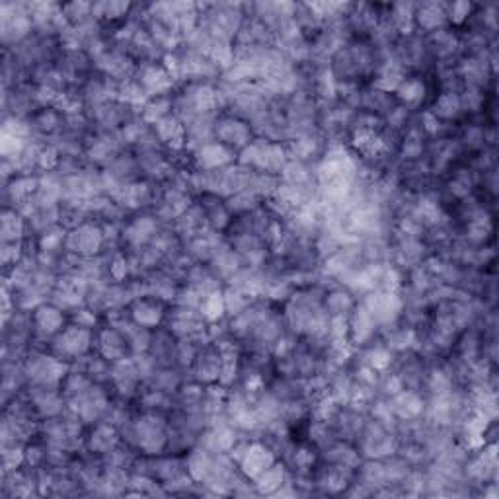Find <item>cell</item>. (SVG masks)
I'll list each match as a JSON object with an SVG mask.
<instances>
[{"label":"cell","instance_id":"obj_1","mask_svg":"<svg viewBox=\"0 0 499 499\" xmlns=\"http://www.w3.org/2000/svg\"><path fill=\"white\" fill-rule=\"evenodd\" d=\"M94 331L69 323L47 343V351L59 361L73 365L94 351Z\"/></svg>","mask_w":499,"mask_h":499},{"label":"cell","instance_id":"obj_2","mask_svg":"<svg viewBox=\"0 0 499 499\" xmlns=\"http://www.w3.org/2000/svg\"><path fill=\"white\" fill-rule=\"evenodd\" d=\"M65 250L76 258H92L106 252L104 228L94 219H88L79 227L66 230Z\"/></svg>","mask_w":499,"mask_h":499},{"label":"cell","instance_id":"obj_3","mask_svg":"<svg viewBox=\"0 0 499 499\" xmlns=\"http://www.w3.org/2000/svg\"><path fill=\"white\" fill-rule=\"evenodd\" d=\"M33 320V346L31 348H43L47 349V343L59 334V331L69 324V314L63 313L61 308L46 303L31 310Z\"/></svg>","mask_w":499,"mask_h":499},{"label":"cell","instance_id":"obj_4","mask_svg":"<svg viewBox=\"0 0 499 499\" xmlns=\"http://www.w3.org/2000/svg\"><path fill=\"white\" fill-rule=\"evenodd\" d=\"M254 139H256V135H254V129L250 127L248 121L225 112L217 116L215 141H219L220 145H225L238 154L240 151L246 149Z\"/></svg>","mask_w":499,"mask_h":499},{"label":"cell","instance_id":"obj_5","mask_svg":"<svg viewBox=\"0 0 499 499\" xmlns=\"http://www.w3.org/2000/svg\"><path fill=\"white\" fill-rule=\"evenodd\" d=\"M170 305H166L160 298H154L151 295L139 297L129 305V316L133 323L141 328H149V330H157L160 326H164L166 314H168Z\"/></svg>","mask_w":499,"mask_h":499},{"label":"cell","instance_id":"obj_6","mask_svg":"<svg viewBox=\"0 0 499 499\" xmlns=\"http://www.w3.org/2000/svg\"><path fill=\"white\" fill-rule=\"evenodd\" d=\"M94 351L112 363L131 357L127 338L117 328L106 323L99 324L94 331Z\"/></svg>","mask_w":499,"mask_h":499},{"label":"cell","instance_id":"obj_7","mask_svg":"<svg viewBox=\"0 0 499 499\" xmlns=\"http://www.w3.org/2000/svg\"><path fill=\"white\" fill-rule=\"evenodd\" d=\"M220 369H223V357H220V351L217 349V346H213V343H207V346H203L197 353L194 367L190 369V379L203 386L217 384Z\"/></svg>","mask_w":499,"mask_h":499},{"label":"cell","instance_id":"obj_8","mask_svg":"<svg viewBox=\"0 0 499 499\" xmlns=\"http://www.w3.org/2000/svg\"><path fill=\"white\" fill-rule=\"evenodd\" d=\"M192 157H194L195 170L227 168V166L235 164L238 160V154L235 151H230L228 147L220 145L219 141L205 142V145L192 151Z\"/></svg>","mask_w":499,"mask_h":499},{"label":"cell","instance_id":"obj_9","mask_svg":"<svg viewBox=\"0 0 499 499\" xmlns=\"http://www.w3.org/2000/svg\"><path fill=\"white\" fill-rule=\"evenodd\" d=\"M119 443H121L119 429L114 424H109V421H106V419L86 427L84 449L94 452V454H99V457H106L108 452H112L119 445Z\"/></svg>","mask_w":499,"mask_h":499},{"label":"cell","instance_id":"obj_10","mask_svg":"<svg viewBox=\"0 0 499 499\" xmlns=\"http://www.w3.org/2000/svg\"><path fill=\"white\" fill-rule=\"evenodd\" d=\"M414 26H416V31L424 33V36H429V33H434L443 28H449L447 3H437V0H429V3H416Z\"/></svg>","mask_w":499,"mask_h":499},{"label":"cell","instance_id":"obj_11","mask_svg":"<svg viewBox=\"0 0 499 499\" xmlns=\"http://www.w3.org/2000/svg\"><path fill=\"white\" fill-rule=\"evenodd\" d=\"M357 303H359L357 295L351 293L348 287H343L340 283L331 285L326 289L324 310L330 318H349Z\"/></svg>","mask_w":499,"mask_h":499},{"label":"cell","instance_id":"obj_12","mask_svg":"<svg viewBox=\"0 0 499 499\" xmlns=\"http://www.w3.org/2000/svg\"><path fill=\"white\" fill-rule=\"evenodd\" d=\"M30 238L28 219L18 209H3L0 213V242H26Z\"/></svg>","mask_w":499,"mask_h":499},{"label":"cell","instance_id":"obj_13","mask_svg":"<svg viewBox=\"0 0 499 499\" xmlns=\"http://www.w3.org/2000/svg\"><path fill=\"white\" fill-rule=\"evenodd\" d=\"M26 242H0V263H3V271L8 273L13 268L22 262L26 254Z\"/></svg>","mask_w":499,"mask_h":499},{"label":"cell","instance_id":"obj_14","mask_svg":"<svg viewBox=\"0 0 499 499\" xmlns=\"http://www.w3.org/2000/svg\"><path fill=\"white\" fill-rule=\"evenodd\" d=\"M63 18L69 26H79L92 18V3H66L61 4Z\"/></svg>","mask_w":499,"mask_h":499}]
</instances>
